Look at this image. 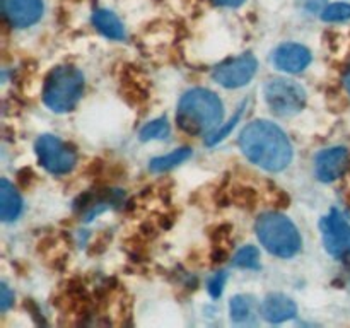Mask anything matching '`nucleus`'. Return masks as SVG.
Here are the masks:
<instances>
[{"label":"nucleus","mask_w":350,"mask_h":328,"mask_svg":"<svg viewBox=\"0 0 350 328\" xmlns=\"http://www.w3.org/2000/svg\"><path fill=\"white\" fill-rule=\"evenodd\" d=\"M327 0H303V7L308 12H320L323 10Z\"/></svg>","instance_id":"obj_23"},{"label":"nucleus","mask_w":350,"mask_h":328,"mask_svg":"<svg viewBox=\"0 0 350 328\" xmlns=\"http://www.w3.org/2000/svg\"><path fill=\"white\" fill-rule=\"evenodd\" d=\"M252 314V301L246 296H236L231 301V320L232 321H246Z\"/></svg>","instance_id":"obj_18"},{"label":"nucleus","mask_w":350,"mask_h":328,"mask_svg":"<svg viewBox=\"0 0 350 328\" xmlns=\"http://www.w3.org/2000/svg\"><path fill=\"white\" fill-rule=\"evenodd\" d=\"M344 82H345V87H347L349 94H350V68H349L347 72H345V75H344Z\"/></svg>","instance_id":"obj_25"},{"label":"nucleus","mask_w":350,"mask_h":328,"mask_svg":"<svg viewBox=\"0 0 350 328\" xmlns=\"http://www.w3.org/2000/svg\"><path fill=\"white\" fill-rule=\"evenodd\" d=\"M224 284H226V273L224 272H219L217 275L212 277V280L208 282V290L214 297H219L222 294V289H224Z\"/></svg>","instance_id":"obj_21"},{"label":"nucleus","mask_w":350,"mask_h":328,"mask_svg":"<svg viewBox=\"0 0 350 328\" xmlns=\"http://www.w3.org/2000/svg\"><path fill=\"white\" fill-rule=\"evenodd\" d=\"M243 154L267 171H282L293 161V146L286 133L267 120L252 122L239 137Z\"/></svg>","instance_id":"obj_1"},{"label":"nucleus","mask_w":350,"mask_h":328,"mask_svg":"<svg viewBox=\"0 0 350 328\" xmlns=\"http://www.w3.org/2000/svg\"><path fill=\"white\" fill-rule=\"evenodd\" d=\"M236 266L239 269H258L260 266V251L255 246H245L236 253L234 260H232Z\"/></svg>","instance_id":"obj_17"},{"label":"nucleus","mask_w":350,"mask_h":328,"mask_svg":"<svg viewBox=\"0 0 350 328\" xmlns=\"http://www.w3.org/2000/svg\"><path fill=\"white\" fill-rule=\"evenodd\" d=\"M273 64L279 70L287 72V74H297L311 64V53L303 44L286 43L275 50Z\"/></svg>","instance_id":"obj_11"},{"label":"nucleus","mask_w":350,"mask_h":328,"mask_svg":"<svg viewBox=\"0 0 350 328\" xmlns=\"http://www.w3.org/2000/svg\"><path fill=\"white\" fill-rule=\"evenodd\" d=\"M224 108L212 91L191 89L180 99L176 120L181 128L190 135H204L221 125Z\"/></svg>","instance_id":"obj_2"},{"label":"nucleus","mask_w":350,"mask_h":328,"mask_svg":"<svg viewBox=\"0 0 350 328\" xmlns=\"http://www.w3.org/2000/svg\"><path fill=\"white\" fill-rule=\"evenodd\" d=\"M21 208H23V200H21L19 193L14 184H10L3 178L0 181V217L5 222L14 221L21 214Z\"/></svg>","instance_id":"obj_13"},{"label":"nucleus","mask_w":350,"mask_h":328,"mask_svg":"<svg viewBox=\"0 0 350 328\" xmlns=\"http://www.w3.org/2000/svg\"><path fill=\"white\" fill-rule=\"evenodd\" d=\"M3 16L14 27H29L41 19V0H2Z\"/></svg>","instance_id":"obj_9"},{"label":"nucleus","mask_w":350,"mask_h":328,"mask_svg":"<svg viewBox=\"0 0 350 328\" xmlns=\"http://www.w3.org/2000/svg\"><path fill=\"white\" fill-rule=\"evenodd\" d=\"M92 24L106 38H111V40H123L125 38V27H123L122 20L109 10H96L92 14Z\"/></svg>","instance_id":"obj_14"},{"label":"nucleus","mask_w":350,"mask_h":328,"mask_svg":"<svg viewBox=\"0 0 350 328\" xmlns=\"http://www.w3.org/2000/svg\"><path fill=\"white\" fill-rule=\"evenodd\" d=\"M36 154L41 166L53 174L68 173L77 161L74 149L53 135H41L36 140Z\"/></svg>","instance_id":"obj_6"},{"label":"nucleus","mask_w":350,"mask_h":328,"mask_svg":"<svg viewBox=\"0 0 350 328\" xmlns=\"http://www.w3.org/2000/svg\"><path fill=\"white\" fill-rule=\"evenodd\" d=\"M349 166V152L344 147H332L321 150L314 161V171L321 181H335L345 173Z\"/></svg>","instance_id":"obj_10"},{"label":"nucleus","mask_w":350,"mask_h":328,"mask_svg":"<svg viewBox=\"0 0 350 328\" xmlns=\"http://www.w3.org/2000/svg\"><path fill=\"white\" fill-rule=\"evenodd\" d=\"M190 156H191V150L188 149V147H183V149L173 150V152L167 154V156L156 157V159L150 161L149 167L152 171H156V173H161V171L171 169V167L178 166V164H181V163H185V161H187Z\"/></svg>","instance_id":"obj_15"},{"label":"nucleus","mask_w":350,"mask_h":328,"mask_svg":"<svg viewBox=\"0 0 350 328\" xmlns=\"http://www.w3.org/2000/svg\"><path fill=\"white\" fill-rule=\"evenodd\" d=\"M321 19L327 23H342L350 19V3H332L321 10Z\"/></svg>","instance_id":"obj_19"},{"label":"nucleus","mask_w":350,"mask_h":328,"mask_svg":"<svg viewBox=\"0 0 350 328\" xmlns=\"http://www.w3.org/2000/svg\"><path fill=\"white\" fill-rule=\"evenodd\" d=\"M217 5H224V7H239L245 0H212Z\"/></svg>","instance_id":"obj_24"},{"label":"nucleus","mask_w":350,"mask_h":328,"mask_svg":"<svg viewBox=\"0 0 350 328\" xmlns=\"http://www.w3.org/2000/svg\"><path fill=\"white\" fill-rule=\"evenodd\" d=\"M256 67H258L256 58L253 55L246 53L219 65L214 70V79L215 82H219L224 87H241V85H246L252 81L253 75L256 74Z\"/></svg>","instance_id":"obj_7"},{"label":"nucleus","mask_w":350,"mask_h":328,"mask_svg":"<svg viewBox=\"0 0 350 328\" xmlns=\"http://www.w3.org/2000/svg\"><path fill=\"white\" fill-rule=\"evenodd\" d=\"M167 135H170V123L166 122V118L154 120L140 130V140H144V142L154 139H166Z\"/></svg>","instance_id":"obj_16"},{"label":"nucleus","mask_w":350,"mask_h":328,"mask_svg":"<svg viewBox=\"0 0 350 328\" xmlns=\"http://www.w3.org/2000/svg\"><path fill=\"white\" fill-rule=\"evenodd\" d=\"M265 99L272 113L293 116L306 105V91L291 79H272L265 84Z\"/></svg>","instance_id":"obj_5"},{"label":"nucleus","mask_w":350,"mask_h":328,"mask_svg":"<svg viewBox=\"0 0 350 328\" xmlns=\"http://www.w3.org/2000/svg\"><path fill=\"white\" fill-rule=\"evenodd\" d=\"M256 236L267 251L280 258H291L301 249V236L291 219L280 214H263L256 221Z\"/></svg>","instance_id":"obj_3"},{"label":"nucleus","mask_w":350,"mask_h":328,"mask_svg":"<svg viewBox=\"0 0 350 328\" xmlns=\"http://www.w3.org/2000/svg\"><path fill=\"white\" fill-rule=\"evenodd\" d=\"M297 306L284 294H270L262 303V316L270 323H282L296 316Z\"/></svg>","instance_id":"obj_12"},{"label":"nucleus","mask_w":350,"mask_h":328,"mask_svg":"<svg viewBox=\"0 0 350 328\" xmlns=\"http://www.w3.org/2000/svg\"><path fill=\"white\" fill-rule=\"evenodd\" d=\"M0 290H2V297H0V310L7 311V308H9L14 301V294L10 292L9 287H7L5 284H2V289Z\"/></svg>","instance_id":"obj_22"},{"label":"nucleus","mask_w":350,"mask_h":328,"mask_svg":"<svg viewBox=\"0 0 350 328\" xmlns=\"http://www.w3.org/2000/svg\"><path fill=\"white\" fill-rule=\"evenodd\" d=\"M84 92V75L70 65L51 70L44 82L43 101L51 111H70Z\"/></svg>","instance_id":"obj_4"},{"label":"nucleus","mask_w":350,"mask_h":328,"mask_svg":"<svg viewBox=\"0 0 350 328\" xmlns=\"http://www.w3.org/2000/svg\"><path fill=\"white\" fill-rule=\"evenodd\" d=\"M239 116H241V109H239V111L236 113V116L231 120V122L228 123V125H224L221 130H217V132H214L211 137H208V139H207V146H215V144H217V142H221V140L224 139V137L228 135V133L231 132L232 128H234L236 123L239 122Z\"/></svg>","instance_id":"obj_20"},{"label":"nucleus","mask_w":350,"mask_h":328,"mask_svg":"<svg viewBox=\"0 0 350 328\" xmlns=\"http://www.w3.org/2000/svg\"><path fill=\"white\" fill-rule=\"evenodd\" d=\"M325 248L334 256H345L350 253V224L340 212L332 210L321 221Z\"/></svg>","instance_id":"obj_8"}]
</instances>
